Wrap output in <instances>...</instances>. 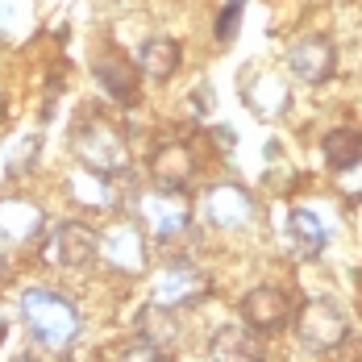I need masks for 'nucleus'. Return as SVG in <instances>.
<instances>
[{
    "mask_svg": "<svg viewBox=\"0 0 362 362\" xmlns=\"http://www.w3.org/2000/svg\"><path fill=\"white\" fill-rule=\"evenodd\" d=\"M46 258L54 267H67V271H83L100 258V233H92L83 221H63L50 242H46Z\"/></svg>",
    "mask_w": 362,
    "mask_h": 362,
    "instance_id": "39448f33",
    "label": "nucleus"
},
{
    "mask_svg": "<svg viewBox=\"0 0 362 362\" xmlns=\"http://www.w3.org/2000/svg\"><path fill=\"white\" fill-rule=\"evenodd\" d=\"M242 321L258 333H279V329L291 321V296L284 288H250L242 296Z\"/></svg>",
    "mask_w": 362,
    "mask_h": 362,
    "instance_id": "6e6552de",
    "label": "nucleus"
},
{
    "mask_svg": "<svg viewBox=\"0 0 362 362\" xmlns=\"http://www.w3.org/2000/svg\"><path fill=\"white\" fill-rule=\"evenodd\" d=\"M209 271L192 267V262H171L163 267V275L154 279V300L167 304V308H183V304H196L209 296Z\"/></svg>",
    "mask_w": 362,
    "mask_h": 362,
    "instance_id": "0eeeda50",
    "label": "nucleus"
},
{
    "mask_svg": "<svg viewBox=\"0 0 362 362\" xmlns=\"http://www.w3.org/2000/svg\"><path fill=\"white\" fill-rule=\"evenodd\" d=\"M180 63H183V50L175 37H150L142 46V54H138V67L150 79H171L180 71Z\"/></svg>",
    "mask_w": 362,
    "mask_h": 362,
    "instance_id": "f3484780",
    "label": "nucleus"
},
{
    "mask_svg": "<svg viewBox=\"0 0 362 362\" xmlns=\"http://www.w3.org/2000/svg\"><path fill=\"white\" fill-rule=\"evenodd\" d=\"M96 79H100V88L109 92L117 105H138V71L129 67V59L105 54L96 63Z\"/></svg>",
    "mask_w": 362,
    "mask_h": 362,
    "instance_id": "4468645a",
    "label": "nucleus"
},
{
    "mask_svg": "<svg viewBox=\"0 0 362 362\" xmlns=\"http://www.w3.org/2000/svg\"><path fill=\"white\" fill-rule=\"evenodd\" d=\"M100 258L121 275H142L146 271V233L138 221H117L100 233Z\"/></svg>",
    "mask_w": 362,
    "mask_h": 362,
    "instance_id": "423d86ee",
    "label": "nucleus"
},
{
    "mask_svg": "<svg viewBox=\"0 0 362 362\" xmlns=\"http://www.w3.org/2000/svg\"><path fill=\"white\" fill-rule=\"evenodd\" d=\"M138 217H142V225L150 229V238L175 242V238H183V233L192 229V204L183 200L180 192L158 187V192H146L142 200H138Z\"/></svg>",
    "mask_w": 362,
    "mask_h": 362,
    "instance_id": "20e7f679",
    "label": "nucleus"
},
{
    "mask_svg": "<svg viewBox=\"0 0 362 362\" xmlns=\"http://www.w3.org/2000/svg\"><path fill=\"white\" fill-rule=\"evenodd\" d=\"M204 217L221 229H242L254 221V196L238 183H213L204 192Z\"/></svg>",
    "mask_w": 362,
    "mask_h": 362,
    "instance_id": "1a4fd4ad",
    "label": "nucleus"
},
{
    "mask_svg": "<svg viewBox=\"0 0 362 362\" xmlns=\"http://www.w3.org/2000/svg\"><path fill=\"white\" fill-rule=\"evenodd\" d=\"M117 358H142V362H158L163 358V350H158V346H150V341H146V337H138V341H129V346H121V350H117Z\"/></svg>",
    "mask_w": 362,
    "mask_h": 362,
    "instance_id": "4be33fe9",
    "label": "nucleus"
},
{
    "mask_svg": "<svg viewBox=\"0 0 362 362\" xmlns=\"http://www.w3.org/2000/svg\"><path fill=\"white\" fill-rule=\"evenodd\" d=\"M321 150H325L329 167L341 171V167H350V163H358L362 158V134L358 129H329L325 142H321Z\"/></svg>",
    "mask_w": 362,
    "mask_h": 362,
    "instance_id": "a211bd4d",
    "label": "nucleus"
},
{
    "mask_svg": "<svg viewBox=\"0 0 362 362\" xmlns=\"http://www.w3.org/2000/svg\"><path fill=\"white\" fill-rule=\"evenodd\" d=\"M246 100H250V109L258 117H279L284 105H288V88L279 79H271V75H258L250 83V92H246Z\"/></svg>",
    "mask_w": 362,
    "mask_h": 362,
    "instance_id": "6ab92c4d",
    "label": "nucleus"
},
{
    "mask_svg": "<svg viewBox=\"0 0 362 362\" xmlns=\"http://www.w3.org/2000/svg\"><path fill=\"white\" fill-rule=\"evenodd\" d=\"M242 8H246L242 0H229V4H225V13H221V21H217V37H221V42H229L233 30L242 25Z\"/></svg>",
    "mask_w": 362,
    "mask_h": 362,
    "instance_id": "412c9836",
    "label": "nucleus"
},
{
    "mask_svg": "<svg viewBox=\"0 0 362 362\" xmlns=\"http://www.w3.org/2000/svg\"><path fill=\"white\" fill-rule=\"evenodd\" d=\"M288 67L304 83H325L329 75L337 71V50H333L329 37H304L288 50Z\"/></svg>",
    "mask_w": 362,
    "mask_h": 362,
    "instance_id": "9b49d317",
    "label": "nucleus"
},
{
    "mask_svg": "<svg viewBox=\"0 0 362 362\" xmlns=\"http://www.w3.org/2000/svg\"><path fill=\"white\" fill-rule=\"evenodd\" d=\"M333 180H337V192L346 200H362V158L350 163V167H341V171H333Z\"/></svg>",
    "mask_w": 362,
    "mask_h": 362,
    "instance_id": "aec40b11",
    "label": "nucleus"
},
{
    "mask_svg": "<svg viewBox=\"0 0 362 362\" xmlns=\"http://www.w3.org/2000/svg\"><path fill=\"white\" fill-rule=\"evenodd\" d=\"M288 238H291V250L300 258H317L325 250V225L313 209H291L288 217Z\"/></svg>",
    "mask_w": 362,
    "mask_h": 362,
    "instance_id": "dca6fc26",
    "label": "nucleus"
},
{
    "mask_svg": "<svg viewBox=\"0 0 362 362\" xmlns=\"http://www.w3.org/2000/svg\"><path fill=\"white\" fill-rule=\"evenodd\" d=\"M42 225H46V217H42V209H37L34 200H21V196L0 200V242L30 246V242H37Z\"/></svg>",
    "mask_w": 362,
    "mask_h": 362,
    "instance_id": "f8f14e48",
    "label": "nucleus"
},
{
    "mask_svg": "<svg viewBox=\"0 0 362 362\" xmlns=\"http://www.w3.org/2000/svg\"><path fill=\"white\" fill-rule=\"evenodd\" d=\"M258 329H250L246 321L242 325H225L213 333V346H209V354L213 358H225V362H254V358H262V341L254 337Z\"/></svg>",
    "mask_w": 362,
    "mask_h": 362,
    "instance_id": "ddd939ff",
    "label": "nucleus"
},
{
    "mask_svg": "<svg viewBox=\"0 0 362 362\" xmlns=\"http://www.w3.org/2000/svg\"><path fill=\"white\" fill-rule=\"evenodd\" d=\"M71 150L83 163V171L96 180H117L129 171V146L121 138V129L105 117H83L71 134Z\"/></svg>",
    "mask_w": 362,
    "mask_h": 362,
    "instance_id": "f03ea898",
    "label": "nucleus"
},
{
    "mask_svg": "<svg viewBox=\"0 0 362 362\" xmlns=\"http://www.w3.org/2000/svg\"><path fill=\"white\" fill-rule=\"evenodd\" d=\"M21 317L34 333L37 346L46 350H71L75 337H79V308H75L67 296L50 288H30L21 296Z\"/></svg>",
    "mask_w": 362,
    "mask_h": 362,
    "instance_id": "f257e3e1",
    "label": "nucleus"
},
{
    "mask_svg": "<svg viewBox=\"0 0 362 362\" xmlns=\"http://www.w3.org/2000/svg\"><path fill=\"white\" fill-rule=\"evenodd\" d=\"M180 321H175V308H167V304H146L142 313H138V337H146L150 346H158L163 354L180 341Z\"/></svg>",
    "mask_w": 362,
    "mask_h": 362,
    "instance_id": "2eb2a0df",
    "label": "nucleus"
},
{
    "mask_svg": "<svg viewBox=\"0 0 362 362\" xmlns=\"http://www.w3.org/2000/svg\"><path fill=\"white\" fill-rule=\"evenodd\" d=\"M0 341H4V317H0Z\"/></svg>",
    "mask_w": 362,
    "mask_h": 362,
    "instance_id": "b1692460",
    "label": "nucleus"
},
{
    "mask_svg": "<svg viewBox=\"0 0 362 362\" xmlns=\"http://www.w3.org/2000/svg\"><path fill=\"white\" fill-rule=\"evenodd\" d=\"M150 180H154V187L183 192L196 180V150L187 142H163L150 154Z\"/></svg>",
    "mask_w": 362,
    "mask_h": 362,
    "instance_id": "9d476101",
    "label": "nucleus"
},
{
    "mask_svg": "<svg viewBox=\"0 0 362 362\" xmlns=\"http://www.w3.org/2000/svg\"><path fill=\"white\" fill-rule=\"evenodd\" d=\"M4 117H8V100H4V92H0V125H4Z\"/></svg>",
    "mask_w": 362,
    "mask_h": 362,
    "instance_id": "5701e85b",
    "label": "nucleus"
},
{
    "mask_svg": "<svg viewBox=\"0 0 362 362\" xmlns=\"http://www.w3.org/2000/svg\"><path fill=\"white\" fill-rule=\"evenodd\" d=\"M350 337L346 325V313L333 304V300H313L300 308L296 317V341L313 354H325V350H341V341Z\"/></svg>",
    "mask_w": 362,
    "mask_h": 362,
    "instance_id": "7ed1b4c3",
    "label": "nucleus"
}]
</instances>
